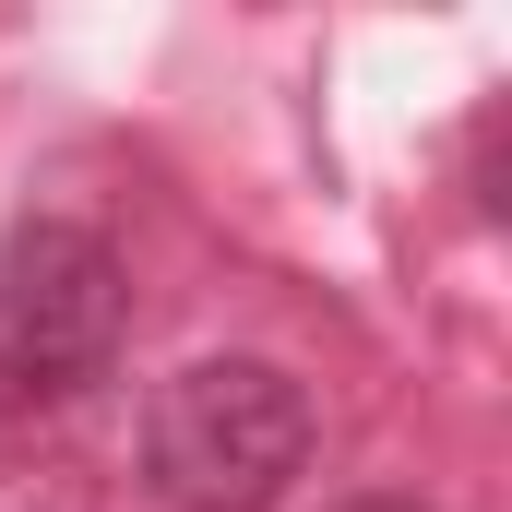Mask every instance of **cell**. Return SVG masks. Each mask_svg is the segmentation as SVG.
<instances>
[{
    "label": "cell",
    "mask_w": 512,
    "mask_h": 512,
    "mask_svg": "<svg viewBox=\"0 0 512 512\" xmlns=\"http://www.w3.org/2000/svg\"><path fill=\"white\" fill-rule=\"evenodd\" d=\"M143 465L179 512H274L310 465V393L274 358H191L155 382Z\"/></svg>",
    "instance_id": "1"
},
{
    "label": "cell",
    "mask_w": 512,
    "mask_h": 512,
    "mask_svg": "<svg viewBox=\"0 0 512 512\" xmlns=\"http://www.w3.org/2000/svg\"><path fill=\"white\" fill-rule=\"evenodd\" d=\"M120 322L131 286L96 227H72V215L12 227V251H0V382L12 393H84L120 358Z\"/></svg>",
    "instance_id": "2"
},
{
    "label": "cell",
    "mask_w": 512,
    "mask_h": 512,
    "mask_svg": "<svg viewBox=\"0 0 512 512\" xmlns=\"http://www.w3.org/2000/svg\"><path fill=\"white\" fill-rule=\"evenodd\" d=\"M346 512H429V501H346Z\"/></svg>",
    "instance_id": "3"
}]
</instances>
